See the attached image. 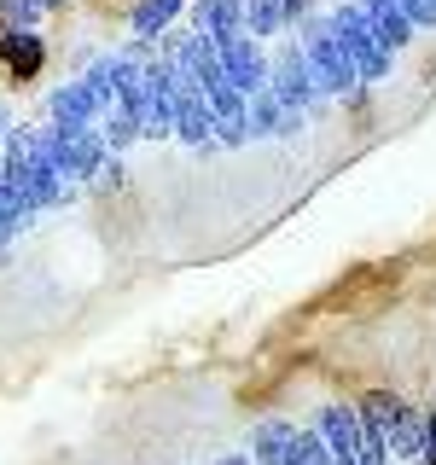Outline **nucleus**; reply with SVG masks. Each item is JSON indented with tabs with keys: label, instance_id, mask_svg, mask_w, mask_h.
I'll list each match as a JSON object with an SVG mask.
<instances>
[{
	"label": "nucleus",
	"instance_id": "obj_12",
	"mask_svg": "<svg viewBox=\"0 0 436 465\" xmlns=\"http://www.w3.org/2000/svg\"><path fill=\"white\" fill-rule=\"evenodd\" d=\"M181 6H186V0H140L128 24H134V35H140V41H152V35H164V29L181 18Z\"/></svg>",
	"mask_w": 436,
	"mask_h": 465
},
{
	"label": "nucleus",
	"instance_id": "obj_19",
	"mask_svg": "<svg viewBox=\"0 0 436 465\" xmlns=\"http://www.w3.org/2000/svg\"><path fill=\"white\" fill-rule=\"evenodd\" d=\"M41 0H0V18H6V29H35V18H41Z\"/></svg>",
	"mask_w": 436,
	"mask_h": 465
},
{
	"label": "nucleus",
	"instance_id": "obj_21",
	"mask_svg": "<svg viewBox=\"0 0 436 465\" xmlns=\"http://www.w3.org/2000/svg\"><path fill=\"white\" fill-rule=\"evenodd\" d=\"M413 29H436V0H396Z\"/></svg>",
	"mask_w": 436,
	"mask_h": 465
},
{
	"label": "nucleus",
	"instance_id": "obj_5",
	"mask_svg": "<svg viewBox=\"0 0 436 465\" xmlns=\"http://www.w3.org/2000/svg\"><path fill=\"white\" fill-rule=\"evenodd\" d=\"M215 53H222V70H227V82L239 87L244 99L268 87V53H262V41H256V35H233V41H222Z\"/></svg>",
	"mask_w": 436,
	"mask_h": 465
},
{
	"label": "nucleus",
	"instance_id": "obj_3",
	"mask_svg": "<svg viewBox=\"0 0 436 465\" xmlns=\"http://www.w3.org/2000/svg\"><path fill=\"white\" fill-rule=\"evenodd\" d=\"M268 94L280 99V111H309L320 99V82L309 70V53H302V41H291L268 58Z\"/></svg>",
	"mask_w": 436,
	"mask_h": 465
},
{
	"label": "nucleus",
	"instance_id": "obj_28",
	"mask_svg": "<svg viewBox=\"0 0 436 465\" xmlns=\"http://www.w3.org/2000/svg\"><path fill=\"white\" fill-rule=\"evenodd\" d=\"M431 413H436V407H431Z\"/></svg>",
	"mask_w": 436,
	"mask_h": 465
},
{
	"label": "nucleus",
	"instance_id": "obj_23",
	"mask_svg": "<svg viewBox=\"0 0 436 465\" xmlns=\"http://www.w3.org/2000/svg\"><path fill=\"white\" fill-rule=\"evenodd\" d=\"M215 465H251V454H222Z\"/></svg>",
	"mask_w": 436,
	"mask_h": 465
},
{
	"label": "nucleus",
	"instance_id": "obj_4",
	"mask_svg": "<svg viewBox=\"0 0 436 465\" xmlns=\"http://www.w3.org/2000/svg\"><path fill=\"white\" fill-rule=\"evenodd\" d=\"M174 134H181V145H193V152H210L215 145V116L203 105V87L193 76L174 82Z\"/></svg>",
	"mask_w": 436,
	"mask_h": 465
},
{
	"label": "nucleus",
	"instance_id": "obj_20",
	"mask_svg": "<svg viewBox=\"0 0 436 465\" xmlns=\"http://www.w3.org/2000/svg\"><path fill=\"white\" fill-rule=\"evenodd\" d=\"M215 140H222V145H244V140H251V111H244V116H227V123H215Z\"/></svg>",
	"mask_w": 436,
	"mask_h": 465
},
{
	"label": "nucleus",
	"instance_id": "obj_25",
	"mask_svg": "<svg viewBox=\"0 0 436 465\" xmlns=\"http://www.w3.org/2000/svg\"><path fill=\"white\" fill-rule=\"evenodd\" d=\"M0 58H6V35H0Z\"/></svg>",
	"mask_w": 436,
	"mask_h": 465
},
{
	"label": "nucleus",
	"instance_id": "obj_9",
	"mask_svg": "<svg viewBox=\"0 0 436 465\" xmlns=\"http://www.w3.org/2000/svg\"><path fill=\"white\" fill-rule=\"evenodd\" d=\"M291 436H297V419H256V430H251V442H244V454H251V465H285Z\"/></svg>",
	"mask_w": 436,
	"mask_h": 465
},
{
	"label": "nucleus",
	"instance_id": "obj_8",
	"mask_svg": "<svg viewBox=\"0 0 436 465\" xmlns=\"http://www.w3.org/2000/svg\"><path fill=\"white\" fill-rule=\"evenodd\" d=\"M193 29H203L215 47L244 35V0H193Z\"/></svg>",
	"mask_w": 436,
	"mask_h": 465
},
{
	"label": "nucleus",
	"instance_id": "obj_17",
	"mask_svg": "<svg viewBox=\"0 0 436 465\" xmlns=\"http://www.w3.org/2000/svg\"><path fill=\"white\" fill-rule=\"evenodd\" d=\"M244 111H251V140H268V134H280V99L268 94V87H262V94H251L244 99Z\"/></svg>",
	"mask_w": 436,
	"mask_h": 465
},
{
	"label": "nucleus",
	"instance_id": "obj_22",
	"mask_svg": "<svg viewBox=\"0 0 436 465\" xmlns=\"http://www.w3.org/2000/svg\"><path fill=\"white\" fill-rule=\"evenodd\" d=\"M280 12H285V29H291V24L309 18V0H280Z\"/></svg>",
	"mask_w": 436,
	"mask_h": 465
},
{
	"label": "nucleus",
	"instance_id": "obj_11",
	"mask_svg": "<svg viewBox=\"0 0 436 465\" xmlns=\"http://www.w3.org/2000/svg\"><path fill=\"white\" fill-rule=\"evenodd\" d=\"M425 419H431V413H419V407H401V419L384 430V442H390V460H401V465H419V448H425Z\"/></svg>",
	"mask_w": 436,
	"mask_h": 465
},
{
	"label": "nucleus",
	"instance_id": "obj_15",
	"mask_svg": "<svg viewBox=\"0 0 436 465\" xmlns=\"http://www.w3.org/2000/svg\"><path fill=\"white\" fill-rule=\"evenodd\" d=\"M280 29H285L280 0H244V35L268 41V35H280Z\"/></svg>",
	"mask_w": 436,
	"mask_h": 465
},
{
	"label": "nucleus",
	"instance_id": "obj_6",
	"mask_svg": "<svg viewBox=\"0 0 436 465\" xmlns=\"http://www.w3.org/2000/svg\"><path fill=\"white\" fill-rule=\"evenodd\" d=\"M314 430L326 436V448L338 460H355L361 454V407L355 401H326V407H320V419H314Z\"/></svg>",
	"mask_w": 436,
	"mask_h": 465
},
{
	"label": "nucleus",
	"instance_id": "obj_14",
	"mask_svg": "<svg viewBox=\"0 0 436 465\" xmlns=\"http://www.w3.org/2000/svg\"><path fill=\"white\" fill-rule=\"evenodd\" d=\"M361 407V425H367V430H390V425H396V419H401V396H390V390H367V396H361L355 401Z\"/></svg>",
	"mask_w": 436,
	"mask_h": 465
},
{
	"label": "nucleus",
	"instance_id": "obj_26",
	"mask_svg": "<svg viewBox=\"0 0 436 465\" xmlns=\"http://www.w3.org/2000/svg\"><path fill=\"white\" fill-rule=\"evenodd\" d=\"M338 465H361V460H338Z\"/></svg>",
	"mask_w": 436,
	"mask_h": 465
},
{
	"label": "nucleus",
	"instance_id": "obj_18",
	"mask_svg": "<svg viewBox=\"0 0 436 465\" xmlns=\"http://www.w3.org/2000/svg\"><path fill=\"white\" fill-rule=\"evenodd\" d=\"M134 140H145L140 116H134V111H123V105H111V123H105V145H111V152H128Z\"/></svg>",
	"mask_w": 436,
	"mask_h": 465
},
{
	"label": "nucleus",
	"instance_id": "obj_7",
	"mask_svg": "<svg viewBox=\"0 0 436 465\" xmlns=\"http://www.w3.org/2000/svg\"><path fill=\"white\" fill-rule=\"evenodd\" d=\"M99 116H105V111L94 105L87 82H64V87H53V94H47V123L53 128H94Z\"/></svg>",
	"mask_w": 436,
	"mask_h": 465
},
{
	"label": "nucleus",
	"instance_id": "obj_27",
	"mask_svg": "<svg viewBox=\"0 0 436 465\" xmlns=\"http://www.w3.org/2000/svg\"><path fill=\"white\" fill-rule=\"evenodd\" d=\"M41 6H58V0H41Z\"/></svg>",
	"mask_w": 436,
	"mask_h": 465
},
{
	"label": "nucleus",
	"instance_id": "obj_16",
	"mask_svg": "<svg viewBox=\"0 0 436 465\" xmlns=\"http://www.w3.org/2000/svg\"><path fill=\"white\" fill-rule=\"evenodd\" d=\"M285 465H338V454L326 448V436H320L314 425L309 430H297L291 436V454H285Z\"/></svg>",
	"mask_w": 436,
	"mask_h": 465
},
{
	"label": "nucleus",
	"instance_id": "obj_13",
	"mask_svg": "<svg viewBox=\"0 0 436 465\" xmlns=\"http://www.w3.org/2000/svg\"><path fill=\"white\" fill-rule=\"evenodd\" d=\"M41 58H47V47H41L35 29H6V64L18 70V76H35Z\"/></svg>",
	"mask_w": 436,
	"mask_h": 465
},
{
	"label": "nucleus",
	"instance_id": "obj_24",
	"mask_svg": "<svg viewBox=\"0 0 436 465\" xmlns=\"http://www.w3.org/2000/svg\"><path fill=\"white\" fill-rule=\"evenodd\" d=\"M6 134H12V128H6V105H0V145H6Z\"/></svg>",
	"mask_w": 436,
	"mask_h": 465
},
{
	"label": "nucleus",
	"instance_id": "obj_1",
	"mask_svg": "<svg viewBox=\"0 0 436 465\" xmlns=\"http://www.w3.org/2000/svg\"><path fill=\"white\" fill-rule=\"evenodd\" d=\"M332 35H338V47L349 53V64H355L361 82H384L390 76V47H378V35L367 29V12H361V0H338V6L326 12Z\"/></svg>",
	"mask_w": 436,
	"mask_h": 465
},
{
	"label": "nucleus",
	"instance_id": "obj_10",
	"mask_svg": "<svg viewBox=\"0 0 436 465\" xmlns=\"http://www.w3.org/2000/svg\"><path fill=\"white\" fill-rule=\"evenodd\" d=\"M361 12H367V29L378 35V47L401 53L407 41H413V24H407V12L396 6V0H361Z\"/></svg>",
	"mask_w": 436,
	"mask_h": 465
},
{
	"label": "nucleus",
	"instance_id": "obj_2",
	"mask_svg": "<svg viewBox=\"0 0 436 465\" xmlns=\"http://www.w3.org/2000/svg\"><path fill=\"white\" fill-rule=\"evenodd\" d=\"M302 53H309V70L320 82V99H338V94H355L361 76L355 64H349V53L338 47V35H332V24H302Z\"/></svg>",
	"mask_w": 436,
	"mask_h": 465
}]
</instances>
